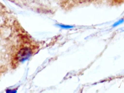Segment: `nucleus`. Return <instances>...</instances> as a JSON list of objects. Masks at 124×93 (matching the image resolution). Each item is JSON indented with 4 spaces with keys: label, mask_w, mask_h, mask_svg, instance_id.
I'll use <instances>...</instances> for the list:
<instances>
[{
    "label": "nucleus",
    "mask_w": 124,
    "mask_h": 93,
    "mask_svg": "<svg viewBox=\"0 0 124 93\" xmlns=\"http://www.w3.org/2000/svg\"><path fill=\"white\" fill-rule=\"evenodd\" d=\"M31 54V49L28 47H24L20 50L16 56V58L20 62H23L28 59Z\"/></svg>",
    "instance_id": "1"
},
{
    "label": "nucleus",
    "mask_w": 124,
    "mask_h": 93,
    "mask_svg": "<svg viewBox=\"0 0 124 93\" xmlns=\"http://www.w3.org/2000/svg\"><path fill=\"white\" fill-rule=\"evenodd\" d=\"M58 25V26L62 28L65 29H71L73 27V26H70V25H62V24H59Z\"/></svg>",
    "instance_id": "3"
},
{
    "label": "nucleus",
    "mask_w": 124,
    "mask_h": 93,
    "mask_svg": "<svg viewBox=\"0 0 124 93\" xmlns=\"http://www.w3.org/2000/svg\"><path fill=\"white\" fill-rule=\"evenodd\" d=\"M124 3V0H112V4H119Z\"/></svg>",
    "instance_id": "2"
},
{
    "label": "nucleus",
    "mask_w": 124,
    "mask_h": 93,
    "mask_svg": "<svg viewBox=\"0 0 124 93\" xmlns=\"http://www.w3.org/2000/svg\"><path fill=\"white\" fill-rule=\"evenodd\" d=\"M123 21H124V20L123 19L119 20V21H118V22H116V23H115V24L113 25V27H115V26H117V25H119V24L122 23Z\"/></svg>",
    "instance_id": "4"
}]
</instances>
